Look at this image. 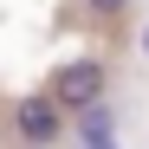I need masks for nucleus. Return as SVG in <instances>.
Returning <instances> with one entry per match:
<instances>
[{
  "label": "nucleus",
  "instance_id": "obj_4",
  "mask_svg": "<svg viewBox=\"0 0 149 149\" xmlns=\"http://www.w3.org/2000/svg\"><path fill=\"white\" fill-rule=\"evenodd\" d=\"M91 7H97V13H117V7H123V0H91Z\"/></svg>",
  "mask_w": 149,
  "mask_h": 149
},
{
  "label": "nucleus",
  "instance_id": "obj_1",
  "mask_svg": "<svg viewBox=\"0 0 149 149\" xmlns=\"http://www.w3.org/2000/svg\"><path fill=\"white\" fill-rule=\"evenodd\" d=\"M91 97H104V71H97L91 58L65 65L58 78H52V104H58V110H78V104H91Z\"/></svg>",
  "mask_w": 149,
  "mask_h": 149
},
{
  "label": "nucleus",
  "instance_id": "obj_3",
  "mask_svg": "<svg viewBox=\"0 0 149 149\" xmlns=\"http://www.w3.org/2000/svg\"><path fill=\"white\" fill-rule=\"evenodd\" d=\"M78 136H84V149H110V110L97 104H78Z\"/></svg>",
  "mask_w": 149,
  "mask_h": 149
},
{
  "label": "nucleus",
  "instance_id": "obj_5",
  "mask_svg": "<svg viewBox=\"0 0 149 149\" xmlns=\"http://www.w3.org/2000/svg\"><path fill=\"white\" fill-rule=\"evenodd\" d=\"M143 52H149V33H143Z\"/></svg>",
  "mask_w": 149,
  "mask_h": 149
},
{
  "label": "nucleus",
  "instance_id": "obj_2",
  "mask_svg": "<svg viewBox=\"0 0 149 149\" xmlns=\"http://www.w3.org/2000/svg\"><path fill=\"white\" fill-rule=\"evenodd\" d=\"M58 104H52V97H19V136H26V143H52L58 136Z\"/></svg>",
  "mask_w": 149,
  "mask_h": 149
}]
</instances>
